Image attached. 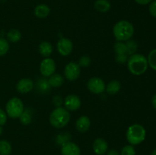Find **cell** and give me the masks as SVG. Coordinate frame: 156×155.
Returning a JSON list of instances; mask_svg holds the SVG:
<instances>
[{
    "instance_id": "6da1fadb",
    "label": "cell",
    "mask_w": 156,
    "mask_h": 155,
    "mask_svg": "<svg viewBox=\"0 0 156 155\" xmlns=\"http://www.w3.org/2000/svg\"><path fill=\"white\" fill-rule=\"evenodd\" d=\"M127 68L129 72L134 75H141L148 69L147 58L140 53L131 55L127 60Z\"/></svg>"
},
{
    "instance_id": "7a4b0ae2",
    "label": "cell",
    "mask_w": 156,
    "mask_h": 155,
    "mask_svg": "<svg viewBox=\"0 0 156 155\" xmlns=\"http://www.w3.org/2000/svg\"><path fill=\"white\" fill-rule=\"evenodd\" d=\"M113 34L117 41H127L134 34V27L129 21L122 20L114 24L113 27Z\"/></svg>"
},
{
    "instance_id": "3957f363",
    "label": "cell",
    "mask_w": 156,
    "mask_h": 155,
    "mask_svg": "<svg viewBox=\"0 0 156 155\" xmlns=\"http://www.w3.org/2000/svg\"><path fill=\"white\" fill-rule=\"evenodd\" d=\"M69 111L65 107L59 106L53 109L50 115V123L56 129H62L67 126L70 120Z\"/></svg>"
},
{
    "instance_id": "277c9868",
    "label": "cell",
    "mask_w": 156,
    "mask_h": 155,
    "mask_svg": "<svg viewBox=\"0 0 156 155\" xmlns=\"http://www.w3.org/2000/svg\"><path fill=\"white\" fill-rule=\"evenodd\" d=\"M146 131L140 124H133L129 126L126 132V140L129 144L134 146L143 143L146 139Z\"/></svg>"
},
{
    "instance_id": "5b68a950",
    "label": "cell",
    "mask_w": 156,
    "mask_h": 155,
    "mask_svg": "<svg viewBox=\"0 0 156 155\" xmlns=\"http://www.w3.org/2000/svg\"><path fill=\"white\" fill-rule=\"evenodd\" d=\"M24 110V103L22 100L18 97H12L6 103L5 112L8 116L12 119L19 118Z\"/></svg>"
},
{
    "instance_id": "8992f818",
    "label": "cell",
    "mask_w": 156,
    "mask_h": 155,
    "mask_svg": "<svg viewBox=\"0 0 156 155\" xmlns=\"http://www.w3.org/2000/svg\"><path fill=\"white\" fill-rule=\"evenodd\" d=\"M56 62L51 58H45L40 64V72L43 77L49 78L56 71Z\"/></svg>"
},
{
    "instance_id": "52a82bcc",
    "label": "cell",
    "mask_w": 156,
    "mask_h": 155,
    "mask_svg": "<svg viewBox=\"0 0 156 155\" xmlns=\"http://www.w3.org/2000/svg\"><path fill=\"white\" fill-rule=\"evenodd\" d=\"M87 88L90 92L94 94H100L105 91L106 84L101 78L92 77L87 82Z\"/></svg>"
},
{
    "instance_id": "ba28073f",
    "label": "cell",
    "mask_w": 156,
    "mask_h": 155,
    "mask_svg": "<svg viewBox=\"0 0 156 155\" xmlns=\"http://www.w3.org/2000/svg\"><path fill=\"white\" fill-rule=\"evenodd\" d=\"M81 73V67L76 62H69L64 68V78L66 79L73 81L79 78Z\"/></svg>"
},
{
    "instance_id": "9c48e42d",
    "label": "cell",
    "mask_w": 156,
    "mask_h": 155,
    "mask_svg": "<svg viewBox=\"0 0 156 155\" xmlns=\"http://www.w3.org/2000/svg\"><path fill=\"white\" fill-rule=\"evenodd\" d=\"M57 51L61 56H67L72 53L73 50V43L71 40L62 37L59 40L56 45Z\"/></svg>"
},
{
    "instance_id": "30bf717a",
    "label": "cell",
    "mask_w": 156,
    "mask_h": 155,
    "mask_svg": "<svg viewBox=\"0 0 156 155\" xmlns=\"http://www.w3.org/2000/svg\"><path fill=\"white\" fill-rule=\"evenodd\" d=\"M64 106L69 111H76L82 105L80 98L76 94H69L64 100Z\"/></svg>"
},
{
    "instance_id": "8fae6325",
    "label": "cell",
    "mask_w": 156,
    "mask_h": 155,
    "mask_svg": "<svg viewBox=\"0 0 156 155\" xmlns=\"http://www.w3.org/2000/svg\"><path fill=\"white\" fill-rule=\"evenodd\" d=\"M62 155H81L80 147L76 143L67 141L61 147Z\"/></svg>"
},
{
    "instance_id": "7c38bea8",
    "label": "cell",
    "mask_w": 156,
    "mask_h": 155,
    "mask_svg": "<svg viewBox=\"0 0 156 155\" xmlns=\"http://www.w3.org/2000/svg\"><path fill=\"white\" fill-rule=\"evenodd\" d=\"M34 83L30 78H22L18 81L16 84V89L20 94H27L33 90Z\"/></svg>"
},
{
    "instance_id": "4fadbf2b",
    "label": "cell",
    "mask_w": 156,
    "mask_h": 155,
    "mask_svg": "<svg viewBox=\"0 0 156 155\" xmlns=\"http://www.w3.org/2000/svg\"><path fill=\"white\" fill-rule=\"evenodd\" d=\"M93 150L97 155L106 154L108 150V144L104 138H98L93 142Z\"/></svg>"
},
{
    "instance_id": "5bb4252c",
    "label": "cell",
    "mask_w": 156,
    "mask_h": 155,
    "mask_svg": "<svg viewBox=\"0 0 156 155\" xmlns=\"http://www.w3.org/2000/svg\"><path fill=\"white\" fill-rule=\"evenodd\" d=\"M91 127V120L87 115H82L76 122V128L79 132H86Z\"/></svg>"
},
{
    "instance_id": "9a60e30c",
    "label": "cell",
    "mask_w": 156,
    "mask_h": 155,
    "mask_svg": "<svg viewBox=\"0 0 156 155\" xmlns=\"http://www.w3.org/2000/svg\"><path fill=\"white\" fill-rule=\"evenodd\" d=\"M38 51H39L40 54L44 56V58H48L53 53V46L50 43L47 42V41H43L39 44Z\"/></svg>"
},
{
    "instance_id": "2e32d148",
    "label": "cell",
    "mask_w": 156,
    "mask_h": 155,
    "mask_svg": "<svg viewBox=\"0 0 156 155\" xmlns=\"http://www.w3.org/2000/svg\"><path fill=\"white\" fill-rule=\"evenodd\" d=\"M34 13L37 18H45L50 15V9L47 5L40 4L34 8Z\"/></svg>"
},
{
    "instance_id": "e0dca14e",
    "label": "cell",
    "mask_w": 156,
    "mask_h": 155,
    "mask_svg": "<svg viewBox=\"0 0 156 155\" xmlns=\"http://www.w3.org/2000/svg\"><path fill=\"white\" fill-rule=\"evenodd\" d=\"M48 83L51 88H59L64 83V77L59 74H53L48 78Z\"/></svg>"
},
{
    "instance_id": "ac0fdd59",
    "label": "cell",
    "mask_w": 156,
    "mask_h": 155,
    "mask_svg": "<svg viewBox=\"0 0 156 155\" xmlns=\"http://www.w3.org/2000/svg\"><path fill=\"white\" fill-rule=\"evenodd\" d=\"M94 9L99 12L105 13L111 9V3L108 0H96L94 2Z\"/></svg>"
},
{
    "instance_id": "d6986e66",
    "label": "cell",
    "mask_w": 156,
    "mask_h": 155,
    "mask_svg": "<svg viewBox=\"0 0 156 155\" xmlns=\"http://www.w3.org/2000/svg\"><path fill=\"white\" fill-rule=\"evenodd\" d=\"M120 88H121L120 82L117 80H113L108 84L106 88H105V91L108 94L114 95L120 91Z\"/></svg>"
},
{
    "instance_id": "ffe728a7",
    "label": "cell",
    "mask_w": 156,
    "mask_h": 155,
    "mask_svg": "<svg viewBox=\"0 0 156 155\" xmlns=\"http://www.w3.org/2000/svg\"><path fill=\"white\" fill-rule=\"evenodd\" d=\"M7 40L10 43H18L21 39V33L17 29H12L7 33Z\"/></svg>"
},
{
    "instance_id": "44dd1931",
    "label": "cell",
    "mask_w": 156,
    "mask_h": 155,
    "mask_svg": "<svg viewBox=\"0 0 156 155\" xmlns=\"http://www.w3.org/2000/svg\"><path fill=\"white\" fill-rule=\"evenodd\" d=\"M12 151V147L10 142L6 140L0 141V155H10Z\"/></svg>"
},
{
    "instance_id": "7402d4cb",
    "label": "cell",
    "mask_w": 156,
    "mask_h": 155,
    "mask_svg": "<svg viewBox=\"0 0 156 155\" xmlns=\"http://www.w3.org/2000/svg\"><path fill=\"white\" fill-rule=\"evenodd\" d=\"M37 90L41 93H47V91H50L51 87L49 84L48 80L44 78H41L37 81Z\"/></svg>"
},
{
    "instance_id": "603a6c76",
    "label": "cell",
    "mask_w": 156,
    "mask_h": 155,
    "mask_svg": "<svg viewBox=\"0 0 156 155\" xmlns=\"http://www.w3.org/2000/svg\"><path fill=\"white\" fill-rule=\"evenodd\" d=\"M19 119L21 124L24 125V126H28L29 124H30L32 121L31 112H29L28 109H24L23 113L19 117Z\"/></svg>"
},
{
    "instance_id": "cb8c5ba5",
    "label": "cell",
    "mask_w": 156,
    "mask_h": 155,
    "mask_svg": "<svg viewBox=\"0 0 156 155\" xmlns=\"http://www.w3.org/2000/svg\"><path fill=\"white\" fill-rule=\"evenodd\" d=\"M114 49L115 53H117V55H127V49H126V45L124 42L117 41V42L114 44Z\"/></svg>"
},
{
    "instance_id": "d4e9b609",
    "label": "cell",
    "mask_w": 156,
    "mask_h": 155,
    "mask_svg": "<svg viewBox=\"0 0 156 155\" xmlns=\"http://www.w3.org/2000/svg\"><path fill=\"white\" fill-rule=\"evenodd\" d=\"M147 61L148 64H149V66H150L152 69L156 71V49L152 50L149 53Z\"/></svg>"
},
{
    "instance_id": "484cf974",
    "label": "cell",
    "mask_w": 156,
    "mask_h": 155,
    "mask_svg": "<svg viewBox=\"0 0 156 155\" xmlns=\"http://www.w3.org/2000/svg\"><path fill=\"white\" fill-rule=\"evenodd\" d=\"M9 50V42L3 37H0V56H5Z\"/></svg>"
},
{
    "instance_id": "4316f807",
    "label": "cell",
    "mask_w": 156,
    "mask_h": 155,
    "mask_svg": "<svg viewBox=\"0 0 156 155\" xmlns=\"http://www.w3.org/2000/svg\"><path fill=\"white\" fill-rule=\"evenodd\" d=\"M125 43H126V49H127V55L131 56V55L136 53L137 50V44L135 41L129 40L126 41Z\"/></svg>"
},
{
    "instance_id": "83f0119b",
    "label": "cell",
    "mask_w": 156,
    "mask_h": 155,
    "mask_svg": "<svg viewBox=\"0 0 156 155\" xmlns=\"http://www.w3.org/2000/svg\"><path fill=\"white\" fill-rule=\"evenodd\" d=\"M120 155H136V150L131 144L125 145L120 151Z\"/></svg>"
},
{
    "instance_id": "f1b7e54d",
    "label": "cell",
    "mask_w": 156,
    "mask_h": 155,
    "mask_svg": "<svg viewBox=\"0 0 156 155\" xmlns=\"http://www.w3.org/2000/svg\"><path fill=\"white\" fill-rule=\"evenodd\" d=\"M79 65L82 68H87L91 64V59L90 57L87 56H83L79 59Z\"/></svg>"
},
{
    "instance_id": "f546056e",
    "label": "cell",
    "mask_w": 156,
    "mask_h": 155,
    "mask_svg": "<svg viewBox=\"0 0 156 155\" xmlns=\"http://www.w3.org/2000/svg\"><path fill=\"white\" fill-rule=\"evenodd\" d=\"M128 60V55L122 54L117 55L116 56V61L120 64H124L127 62Z\"/></svg>"
},
{
    "instance_id": "4dcf8cb0",
    "label": "cell",
    "mask_w": 156,
    "mask_h": 155,
    "mask_svg": "<svg viewBox=\"0 0 156 155\" xmlns=\"http://www.w3.org/2000/svg\"><path fill=\"white\" fill-rule=\"evenodd\" d=\"M149 12L152 17L156 18V0L150 2L149 6Z\"/></svg>"
},
{
    "instance_id": "1f68e13d",
    "label": "cell",
    "mask_w": 156,
    "mask_h": 155,
    "mask_svg": "<svg viewBox=\"0 0 156 155\" xmlns=\"http://www.w3.org/2000/svg\"><path fill=\"white\" fill-rule=\"evenodd\" d=\"M7 117L8 115L6 112L0 108V126H2L5 124L7 122Z\"/></svg>"
},
{
    "instance_id": "d6a6232c",
    "label": "cell",
    "mask_w": 156,
    "mask_h": 155,
    "mask_svg": "<svg viewBox=\"0 0 156 155\" xmlns=\"http://www.w3.org/2000/svg\"><path fill=\"white\" fill-rule=\"evenodd\" d=\"M53 103L56 106V107H59V106H61L62 103V100L59 96L56 95V97L53 99Z\"/></svg>"
},
{
    "instance_id": "836d02e7",
    "label": "cell",
    "mask_w": 156,
    "mask_h": 155,
    "mask_svg": "<svg viewBox=\"0 0 156 155\" xmlns=\"http://www.w3.org/2000/svg\"><path fill=\"white\" fill-rule=\"evenodd\" d=\"M106 155H120V153L117 150H115V149H111V150L107 151Z\"/></svg>"
},
{
    "instance_id": "e575fe53",
    "label": "cell",
    "mask_w": 156,
    "mask_h": 155,
    "mask_svg": "<svg viewBox=\"0 0 156 155\" xmlns=\"http://www.w3.org/2000/svg\"><path fill=\"white\" fill-rule=\"evenodd\" d=\"M136 3L139 5H148L152 2V0H134Z\"/></svg>"
},
{
    "instance_id": "d590c367",
    "label": "cell",
    "mask_w": 156,
    "mask_h": 155,
    "mask_svg": "<svg viewBox=\"0 0 156 155\" xmlns=\"http://www.w3.org/2000/svg\"><path fill=\"white\" fill-rule=\"evenodd\" d=\"M152 106L156 109V94H154L152 98Z\"/></svg>"
},
{
    "instance_id": "8d00e7d4",
    "label": "cell",
    "mask_w": 156,
    "mask_h": 155,
    "mask_svg": "<svg viewBox=\"0 0 156 155\" xmlns=\"http://www.w3.org/2000/svg\"><path fill=\"white\" fill-rule=\"evenodd\" d=\"M151 155H156V148L152 150V153H151Z\"/></svg>"
},
{
    "instance_id": "74e56055",
    "label": "cell",
    "mask_w": 156,
    "mask_h": 155,
    "mask_svg": "<svg viewBox=\"0 0 156 155\" xmlns=\"http://www.w3.org/2000/svg\"><path fill=\"white\" fill-rule=\"evenodd\" d=\"M2 132H3V128H2V126H0V135L2 134Z\"/></svg>"
}]
</instances>
